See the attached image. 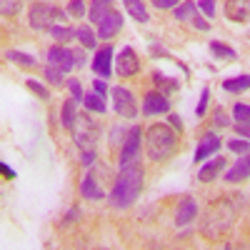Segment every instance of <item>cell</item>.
<instances>
[{"label": "cell", "mask_w": 250, "mask_h": 250, "mask_svg": "<svg viewBox=\"0 0 250 250\" xmlns=\"http://www.w3.org/2000/svg\"><path fill=\"white\" fill-rule=\"evenodd\" d=\"M140 190H143V168L138 163H133L128 168H120V175L110 190V203L120 210L130 208L140 198Z\"/></svg>", "instance_id": "6da1fadb"}, {"label": "cell", "mask_w": 250, "mask_h": 250, "mask_svg": "<svg viewBox=\"0 0 250 250\" xmlns=\"http://www.w3.org/2000/svg\"><path fill=\"white\" fill-rule=\"evenodd\" d=\"M175 145H178V138L170 130V125L155 123V125L148 128V133H145V148H148V158L150 160L170 158L175 153Z\"/></svg>", "instance_id": "7a4b0ae2"}, {"label": "cell", "mask_w": 250, "mask_h": 250, "mask_svg": "<svg viewBox=\"0 0 250 250\" xmlns=\"http://www.w3.org/2000/svg\"><path fill=\"white\" fill-rule=\"evenodd\" d=\"M230 225H233V205H230V200L220 198L208 208V213L200 223V233L205 238H218L225 230H230Z\"/></svg>", "instance_id": "3957f363"}, {"label": "cell", "mask_w": 250, "mask_h": 250, "mask_svg": "<svg viewBox=\"0 0 250 250\" xmlns=\"http://www.w3.org/2000/svg\"><path fill=\"white\" fill-rule=\"evenodd\" d=\"M30 28H35V30H50L53 25H55V20H65V13L62 10H58L53 3H35L33 8H30Z\"/></svg>", "instance_id": "277c9868"}, {"label": "cell", "mask_w": 250, "mask_h": 250, "mask_svg": "<svg viewBox=\"0 0 250 250\" xmlns=\"http://www.w3.org/2000/svg\"><path fill=\"white\" fill-rule=\"evenodd\" d=\"M73 133H75V145H78V148H83V150H93V145H95L100 130H98V125L90 120V113H88V115H80V118L75 120Z\"/></svg>", "instance_id": "5b68a950"}, {"label": "cell", "mask_w": 250, "mask_h": 250, "mask_svg": "<svg viewBox=\"0 0 250 250\" xmlns=\"http://www.w3.org/2000/svg\"><path fill=\"white\" fill-rule=\"evenodd\" d=\"M140 143H143V130L138 128H130L128 135H125L123 140V148H120V168H128V165H133L140 155Z\"/></svg>", "instance_id": "8992f818"}, {"label": "cell", "mask_w": 250, "mask_h": 250, "mask_svg": "<svg viewBox=\"0 0 250 250\" xmlns=\"http://www.w3.org/2000/svg\"><path fill=\"white\" fill-rule=\"evenodd\" d=\"M110 95H113V108H115V113L120 115V118H125V120H133L135 115H138V105H135V98H133V93L128 90V88H113L110 90Z\"/></svg>", "instance_id": "52a82bcc"}, {"label": "cell", "mask_w": 250, "mask_h": 250, "mask_svg": "<svg viewBox=\"0 0 250 250\" xmlns=\"http://www.w3.org/2000/svg\"><path fill=\"white\" fill-rule=\"evenodd\" d=\"M175 20H183V23H193L198 30H208L210 28V23L198 13V3H190V0H185V3H180L175 8Z\"/></svg>", "instance_id": "ba28073f"}, {"label": "cell", "mask_w": 250, "mask_h": 250, "mask_svg": "<svg viewBox=\"0 0 250 250\" xmlns=\"http://www.w3.org/2000/svg\"><path fill=\"white\" fill-rule=\"evenodd\" d=\"M48 65H55L60 68L62 73H70L78 62H75V50L70 48H62V45H53L48 50Z\"/></svg>", "instance_id": "9c48e42d"}, {"label": "cell", "mask_w": 250, "mask_h": 250, "mask_svg": "<svg viewBox=\"0 0 250 250\" xmlns=\"http://www.w3.org/2000/svg\"><path fill=\"white\" fill-rule=\"evenodd\" d=\"M140 70V60H138V53L133 48H123L118 60H115V73L120 78H130Z\"/></svg>", "instance_id": "30bf717a"}, {"label": "cell", "mask_w": 250, "mask_h": 250, "mask_svg": "<svg viewBox=\"0 0 250 250\" xmlns=\"http://www.w3.org/2000/svg\"><path fill=\"white\" fill-rule=\"evenodd\" d=\"M170 110V100L165 98L163 93H148L143 98V115H163Z\"/></svg>", "instance_id": "8fae6325"}, {"label": "cell", "mask_w": 250, "mask_h": 250, "mask_svg": "<svg viewBox=\"0 0 250 250\" xmlns=\"http://www.w3.org/2000/svg\"><path fill=\"white\" fill-rule=\"evenodd\" d=\"M120 28H123V15H120L118 10H113V13H108V15L98 23V38H100V40H110L113 35L120 33Z\"/></svg>", "instance_id": "7c38bea8"}, {"label": "cell", "mask_w": 250, "mask_h": 250, "mask_svg": "<svg viewBox=\"0 0 250 250\" xmlns=\"http://www.w3.org/2000/svg\"><path fill=\"white\" fill-rule=\"evenodd\" d=\"M113 45H103L98 53H95V60H93V70L100 75V78H110L113 73Z\"/></svg>", "instance_id": "4fadbf2b"}, {"label": "cell", "mask_w": 250, "mask_h": 250, "mask_svg": "<svg viewBox=\"0 0 250 250\" xmlns=\"http://www.w3.org/2000/svg\"><path fill=\"white\" fill-rule=\"evenodd\" d=\"M220 150V138L215 133H205L198 143V150H195V163H205L210 155H215Z\"/></svg>", "instance_id": "5bb4252c"}, {"label": "cell", "mask_w": 250, "mask_h": 250, "mask_svg": "<svg viewBox=\"0 0 250 250\" xmlns=\"http://www.w3.org/2000/svg\"><path fill=\"white\" fill-rule=\"evenodd\" d=\"M198 215V203L195 198H183L178 203V210H175V225L183 228V225H190Z\"/></svg>", "instance_id": "9a60e30c"}, {"label": "cell", "mask_w": 250, "mask_h": 250, "mask_svg": "<svg viewBox=\"0 0 250 250\" xmlns=\"http://www.w3.org/2000/svg\"><path fill=\"white\" fill-rule=\"evenodd\" d=\"M250 178V153L240 155L235 163H233V168L230 170H225V180L228 183H243Z\"/></svg>", "instance_id": "2e32d148"}, {"label": "cell", "mask_w": 250, "mask_h": 250, "mask_svg": "<svg viewBox=\"0 0 250 250\" xmlns=\"http://www.w3.org/2000/svg\"><path fill=\"white\" fill-rule=\"evenodd\" d=\"M80 195L88 198V200H103V198H105V190L100 188V183H98V178H95L93 170L80 180Z\"/></svg>", "instance_id": "e0dca14e"}, {"label": "cell", "mask_w": 250, "mask_h": 250, "mask_svg": "<svg viewBox=\"0 0 250 250\" xmlns=\"http://www.w3.org/2000/svg\"><path fill=\"white\" fill-rule=\"evenodd\" d=\"M225 15L235 20V23H245L250 20V0H228L225 3Z\"/></svg>", "instance_id": "ac0fdd59"}, {"label": "cell", "mask_w": 250, "mask_h": 250, "mask_svg": "<svg viewBox=\"0 0 250 250\" xmlns=\"http://www.w3.org/2000/svg\"><path fill=\"white\" fill-rule=\"evenodd\" d=\"M225 168V160L223 158H213V160H208L205 165H203V168H200V173H198V180L200 183H210V180H215L218 178V173Z\"/></svg>", "instance_id": "d6986e66"}, {"label": "cell", "mask_w": 250, "mask_h": 250, "mask_svg": "<svg viewBox=\"0 0 250 250\" xmlns=\"http://www.w3.org/2000/svg\"><path fill=\"white\" fill-rule=\"evenodd\" d=\"M223 90H228V93H245V90H250V75L243 73V75L223 80Z\"/></svg>", "instance_id": "ffe728a7"}, {"label": "cell", "mask_w": 250, "mask_h": 250, "mask_svg": "<svg viewBox=\"0 0 250 250\" xmlns=\"http://www.w3.org/2000/svg\"><path fill=\"white\" fill-rule=\"evenodd\" d=\"M113 0H93L90 5V23H100L108 13H113Z\"/></svg>", "instance_id": "44dd1931"}, {"label": "cell", "mask_w": 250, "mask_h": 250, "mask_svg": "<svg viewBox=\"0 0 250 250\" xmlns=\"http://www.w3.org/2000/svg\"><path fill=\"white\" fill-rule=\"evenodd\" d=\"M75 105H78V100H65V103H62L60 120H62V128H65V130H73V128H75V120H78Z\"/></svg>", "instance_id": "7402d4cb"}, {"label": "cell", "mask_w": 250, "mask_h": 250, "mask_svg": "<svg viewBox=\"0 0 250 250\" xmlns=\"http://www.w3.org/2000/svg\"><path fill=\"white\" fill-rule=\"evenodd\" d=\"M83 103H85L88 113H98V115H103V113L108 110V105H105V95H100V93H88L85 98H83Z\"/></svg>", "instance_id": "603a6c76"}, {"label": "cell", "mask_w": 250, "mask_h": 250, "mask_svg": "<svg viewBox=\"0 0 250 250\" xmlns=\"http://www.w3.org/2000/svg\"><path fill=\"white\" fill-rule=\"evenodd\" d=\"M123 3H125V10L130 13L133 20H138V23H148V10H145L143 0H123Z\"/></svg>", "instance_id": "cb8c5ba5"}, {"label": "cell", "mask_w": 250, "mask_h": 250, "mask_svg": "<svg viewBox=\"0 0 250 250\" xmlns=\"http://www.w3.org/2000/svg\"><path fill=\"white\" fill-rule=\"evenodd\" d=\"M75 38L83 43V48H95V45H98V35H95L88 25H80V28L75 30Z\"/></svg>", "instance_id": "d4e9b609"}, {"label": "cell", "mask_w": 250, "mask_h": 250, "mask_svg": "<svg viewBox=\"0 0 250 250\" xmlns=\"http://www.w3.org/2000/svg\"><path fill=\"white\" fill-rule=\"evenodd\" d=\"M210 53H213L218 60H235V55H238L233 48H228V45L218 43V40H210Z\"/></svg>", "instance_id": "484cf974"}, {"label": "cell", "mask_w": 250, "mask_h": 250, "mask_svg": "<svg viewBox=\"0 0 250 250\" xmlns=\"http://www.w3.org/2000/svg\"><path fill=\"white\" fill-rule=\"evenodd\" d=\"M5 58L8 60H13V62H18V65H23V68H33L35 65V55H28V53H20V50H8L5 53Z\"/></svg>", "instance_id": "4316f807"}, {"label": "cell", "mask_w": 250, "mask_h": 250, "mask_svg": "<svg viewBox=\"0 0 250 250\" xmlns=\"http://www.w3.org/2000/svg\"><path fill=\"white\" fill-rule=\"evenodd\" d=\"M233 120H235V125H250V105L235 103L233 105Z\"/></svg>", "instance_id": "83f0119b"}, {"label": "cell", "mask_w": 250, "mask_h": 250, "mask_svg": "<svg viewBox=\"0 0 250 250\" xmlns=\"http://www.w3.org/2000/svg\"><path fill=\"white\" fill-rule=\"evenodd\" d=\"M48 33L58 40V43H68V40L75 38V30H73V28H62V25H53Z\"/></svg>", "instance_id": "f1b7e54d"}, {"label": "cell", "mask_w": 250, "mask_h": 250, "mask_svg": "<svg viewBox=\"0 0 250 250\" xmlns=\"http://www.w3.org/2000/svg\"><path fill=\"white\" fill-rule=\"evenodd\" d=\"M20 5H23V0H0V13H3L5 18H10V15H18Z\"/></svg>", "instance_id": "f546056e"}, {"label": "cell", "mask_w": 250, "mask_h": 250, "mask_svg": "<svg viewBox=\"0 0 250 250\" xmlns=\"http://www.w3.org/2000/svg\"><path fill=\"white\" fill-rule=\"evenodd\" d=\"M228 148H230V153H235V155H245V153H250V140H230Z\"/></svg>", "instance_id": "4dcf8cb0"}, {"label": "cell", "mask_w": 250, "mask_h": 250, "mask_svg": "<svg viewBox=\"0 0 250 250\" xmlns=\"http://www.w3.org/2000/svg\"><path fill=\"white\" fill-rule=\"evenodd\" d=\"M62 75H65V73H62L60 68H55V65H48V68H45V80L53 83V85H60V83H62Z\"/></svg>", "instance_id": "1f68e13d"}, {"label": "cell", "mask_w": 250, "mask_h": 250, "mask_svg": "<svg viewBox=\"0 0 250 250\" xmlns=\"http://www.w3.org/2000/svg\"><path fill=\"white\" fill-rule=\"evenodd\" d=\"M25 83H28V88H30V90H33V93H35L38 98L48 100V88H45V85H40V83H38V80H33V78H28Z\"/></svg>", "instance_id": "d6a6232c"}, {"label": "cell", "mask_w": 250, "mask_h": 250, "mask_svg": "<svg viewBox=\"0 0 250 250\" xmlns=\"http://www.w3.org/2000/svg\"><path fill=\"white\" fill-rule=\"evenodd\" d=\"M198 10L213 20V15H215V0H198Z\"/></svg>", "instance_id": "836d02e7"}, {"label": "cell", "mask_w": 250, "mask_h": 250, "mask_svg": "<svg viewBox=\"0 0 250 250\" xmlns=\"http://www.w3.org/2000/svg\"><path fill=\"white\" fill-rule=\"evenodd\" d=\"M208 100H210V90H208V88H203V93H200V103H198V108H195V115H198V118H203V115H205Z\"/></svg>", "instance_id": "e575fe53"}, {"label": "cell", "mask_w": 250, "mask_h": 250, "mask_svg": "<svg viewBox=\"0 0 250 250\" xmlns=\"http://www.w3.org/2000/svg\"><path fill=\"white\" fill-rule=\"evenodd\" d=\"M68 88H70V98L73 100H83V98H85V93H83V88H80V83L78 80H68Z\"/></svg>", "instance_id": "d590c367"}, {"label": "cell", "mask_w": 250, "mask_h": 250, "mask_svg": "<svg viewBox=\"0 0 250 250\" xmlns=\"http://www.w3.org/2000/svg\"><path fill=\"white\" fill-rule=\"evenodd\" d=\"M68 10L75 15V18H80L83 13H85V3L83 0H70V5H68Z\"/></svg>", "instance_id": "8d00e7d4"}, {"label": "cell", "mask_w": 250, "mask_h": 250, "mask_svg": "<svg viewBox=\"0 0 250 250\" xmlns=\"http://www.w3.org/2000/svg\"><path fill=\"white\" fill-rule=\"evenodd\" d=\"M155 80H158V85H163V88H170V90H175V88H178V83H175L173 78L168 80V78L160 75V73H155Z\"/></svg>", "instance_id": "74e56055"}, {"label": "cell", "mask_w": 250, "mask_h": 250, "mask_svg": "<svg viewBox=\"0 0 250 250\" xmlns=\"http://www.w3.org/2000/svg\"><path fill=\"white\" fill-rule=\"evenodd\" d=\"M153 5H155V8H160V10H168V8H173V10H175L180 3H178V0H153Z\"/></svg>", "instance_id": "f35d334b"}, {"label": "cell", "mask_w": 250, "mask_h": 250, "mask_svg": "<svg viewBox=\"0 0 250 250\" xmlns=\"http://www.w3.org/2000/svg\"><path fill=\"white\" fill-rule=\"evenodd\" d=\"M85 168H93V163H95V153L93 150H83V160H80Z\"/></svg>", "instance_id": "ab89813d"}, {"label": "cell", "mask_w": 250, "mask_h": 250, "mask_svg": "<svg viewBox=\"0 0 250 250\" xmlns=\"http://www.w3.org/2000/svg\"><path fill=\"white\" fill-rule=\"evenodd\" d=\"M215 125H220V128H223V125H230V120H228V115H225L223 108L215 110Z\"/></svg>", "instance_id": "60d3db41"}, {"label": "cell", "mask_w": 250, "mask_h": 250, "mask_svg": "<svg viewBox=\"0 0 250 250\" xmlns=\"http://www.w3.org/2000/svg\"><path fill=\"white\" fill-rule=\"evenodd\" d=\"M235 133L243 135L245 140H250V125H235Z\"/></svg>", "instance_id": "b9f144b4"}, {"label": "cell", "mask_w": 250, "mask_h": 250, "mask_svg": "<svg viewBox=\"0 0 250 250\" xmlns=\"http://www.w3.org/2000/svg\"><path fill=\"white\" fill-rule=\"evenodd\" d=\"M95 93H100V95H105V93H108L105 80H95Z\"/></svg>", "instance_id": "7bdbcfd3"}, {"label": "cell", "mask_w": 250, "mask_h": 250, "mask_svg": "<svg viewBox=\"0 0 250 250\" xmlns=\"http://www.w3.org/2000/svg\"><path fill=\"white\" fill-rule=\"evenodd\" d=\"M168 120H170V125H173L175 130H183V123H180V118H178V115H170Z\"/></svg>", "instance_id": "ee69618b"}, {"label": "cell", "mask_w": 250, "mask_h": 250, "mask_svg": "<svg viewBox=\"0 0 250 250\" xmlns=\"http://www.w3.org/2000/svg\"><path fill=\"white\" fill-rule=\"evenodd\" d=\"M0 170H3V175H5V178H15V173L8 168V165H0Z\"/></svg>", "instance_id": "f6af8a7d"}, {"label": "cell", "mask_w": 250, "mask_h": 250, "mask_svg": "<svg viewBox=\"0 0 250 250\" xmlns=\"http://www.w3.org/2000/svg\"><path fill=\"white\" fill-rule=\"evenodd\" d=\"M78 215H80V213H78V208H73V210H70V213H68V215H65V220H68V223H70V220H75V218H78Z\"/></svg>", "instance_id": "bcb514c9"}, {"label": "cell", "mask_w": 250, "mask_h": 250, "mask_svg": "<svg viewBox=\"0 0 250 250\" xmlns=\"http://www.w3.org/2000/svg\"><path fill=\"white\" fill-rule=\"evenodd\" d=\"M75 62H78V65H85V58H83L80 50H75Z\"/></svg>", "instance_id": "7dc6e473"}, {"label": "cell", "mask_w": 250, "mask_h": 250, "mask_svg": "<svg viewBox=\"0 0 250 250\" xmlns=\"http://www.w3.org/2000/svg\"><path fill=\"white\" fill-rule=\"evenodd\" d=\"M248 35H250V33H248Z\"/></svg>", "instance_id": "c3c4849f"}]
</instances>
